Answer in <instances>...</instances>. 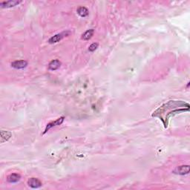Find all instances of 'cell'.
<instances>
[{
    "label": "cell",
    "mask_w": 190,
    "mask_h": 190,
    "mask_svg": "<svg viewBox=\"0 0 190 190\" xmlns=\"http://www.w3.org/2000/svg\"><path fill=\"white\" fill-rule=\"evenodd\" d=\"M64 119H65L64 117H61L58 118V119L56 120L48 123L47 126H46V129H45V131L43 132V134H46L48 130H49L50 129H51V128L54 127V126H59V125H61L62 123H63V121H64Z\"/></svg>",
    "instance_id": "3"
},
{
    "label": "cell",
    "mask_w": 190,
    "mask_h": 190,
    "mask_svg": "<svg viewBox=\"0 0 190 190\" xmlns=\"http://www.w3.org/2000/svg\"><path fill=\"white\" fill-rule=\"evenodd\" d=\"M76 13H77L78 14L80 15V16H81V17H86V16H88V14H89V12H88V10L86 8V7H80L77 8V10H76Z\"/></svg>",
    "instance_id": "10"
},
{
    "label": "cell",
    "mask_w": 190,
    "mask_h": 190,
    "mask_svg": "<svg viewBox=\"0 0 190 190\" xmlns=\"http://www.w3.org/2000/svg\"><path fill=\"white\" fill-rule=\"evenodd\" d=\"M61 62L58 59H54L48 64V69L51 71H56L58 68L60 67Z\"/></svg>",
    "instance_id": "7"
},
{
    "label": "cell",
    "mask_w": 190,
    "mask_h": 190,
    "mask_svg": "<svg viewBox=\"0 0 190 190\" xmlns=\"http://www.w3.org/2000/svg\"><path fill=\"white\" fill-rule=\"evenodd\" d=\"M28 185L33 189H37L42 186V183L38 178H31L28 181Z\"/></svg>",
    "instance_id": "2"
},
{
    "label": "cell",
    "mask_w": 190,
    "mask_h": 190,
    "mask_svg": "<svg viewBox=\"0 0 190 190\" xmlns=\"http://www.w3.org/2000/svg\"><path fill=\"white\" fill-rule=\"evenodd\" d=\"M98 46H99V45H98L97 42L92 43V44H91V46H90L89 47H88V51H89L90 52H94L95 50L97 49Z\"/></svg>",
    "instance_id": "12"
},
{
    "label": "cell",
    "mask_w": 190,
    "mask_h": 190,
    "mask_svg": "<svg viewBox=\"0 0 190 190\" xmlns=\"http://www.w3.org/2000/svg\"><path fill=\"white\" fill-rule=\"evenodd\" d=\"M21 3V1H16V0H10L7 2H2L0 3V6L2 8H13Z\"/></svg>",
    "instance_id": "4"
},
{
    "label": "cell",
    "mask_w": 190,
    "mask_h": 190,
    "mask_svg": "<svg viewBox=\"0 0 190 190\" xmlns=\"http://www.w3.org/2000/svg\"><path fill=\"white\" fill-rule=\"evenodd\" d=\"M11 137V133L9 131H5V135H4L2 132H1V142L3 143L5 141H7Z\"/></svg>",
    "instance_id": "11"
},
{
    "label": "cell",
    "mask_w": 190,
    "mask_h": 190,
    "mask_svg": "<svg viewBox=\"0 0 190 190\" xmlns=\"http://www.w3.org/2000/svg\"><path fill=\"white\" fill-rule=\"evenodd\" d=\"M94 34V29L88 30V31H86L84 34L82 35V39H83V40H89V39L92 37Z\"/></svg>",
    "instance_id": "9"
},
{
    "label": "cell",
    "mask_w": 190,
    "mask_h": 190,
    "mask_svg": "<svg viewBox=\"0 0 190 190\" xmlns=\"http://www.w3.org/2000/svg\"><path fill=\"white\" fill-rule=\"evenodd\" d=\"M66 35H67V34H66V32L60 33V34L54 35V36H52V37H51L48 39V42H49L50 44H54V43L58 42L62 40L65 36H66Z\"/></svg>",
    "instance_id": "6"
},
{
    "label": "cell",
    "mask_w": 190,
    "mask_h": 190,
    "mask_svg": "<svg viewBox=\"0 0 190 190\" xmlns=\"http://www.w3.org/2000/svg\"><path fill=\"white\" fill-rule=\"evenodd\" d=\"M28 62L25 60H16L11 63V67L16 69H22L27 67Z\"/></svg>",
    "instance_id": "5"
},
{
    "label": "cell",
    "mask_w": 190,
    "mask_h": 190,
    "mask_svg": "<svg viewBox=\"0 0 190 190\" xmlns=\"http://www.w3.org/2000/svg\"><path fill=\"white\" fill-rule=\"evenodd\" d=\"M21 176L20 175L17 174V173H13V174L9 175L7 177V181L8 183H16L20 180Z\"/></svg>",
    "instance_id": "8"
},
{
    "label": "cell",
    "mask_w": 190,
    "mask_h": 190,
    "mask_svg": "<svg viewBox=\"0 0 190 190\" xmlns=\"http://www.w3.org/2000/svg\"><path fill=\"white\" fill-rule=\"evenodd\" d=\"M173 172L175 174L180 175H185L189 173V165H183V166H180L177 167L174 170Z\"/></svg>",
    "instance_id": "1"
}]
</instances>
